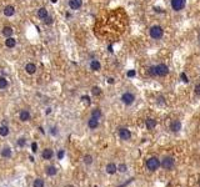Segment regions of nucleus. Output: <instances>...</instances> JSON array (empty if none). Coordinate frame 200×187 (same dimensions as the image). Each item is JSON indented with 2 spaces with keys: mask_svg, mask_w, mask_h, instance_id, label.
I'll return each instance as SVG.
<instances>
[{
  "mask_svg": "<svg viewBox=\"0 0 200 187\" xmlns=\"http://www.w3.org/2000/svg\"><path fill=\"white\" fill-rule=\"evenodd\" d=\"M9 135V127L7 125H2L0 126V136H8Z\"/></svg>",
  "mask_w": 200,
  "mask_h": 187,
  "instance_id": "obj_21",
  "label": "nucleus"
},
{
  "mask_svg": "<svg viewBox=\"0 0 200 187\" xmlns=\"http://www.w3.org/2000/svg\"><path fill=\"white\" fill-rule=\"evenodd\" d=\"M160 167H163L166 171H171L175 167V158L173 156H165L160 161Z\"/></svg>",
  "mask_w": 200,
  "mask_h": 187,
  "instance_id": "obj_3",
  "label": "nucleus"
},
{
  "mask_svg": "<svg viewBox=\"0 0 200 187\" xmlns=\"http://www.w3.org/2000/svg\"><path fill=\"white\" fill-rule=\"evenodd\" d=\"M3 35H4V36H7V38H10V36L13 35V29H12V28H9V26L4 28V29H3Z\"/></svg>",
  "mask_w": 200,
  "mask_h": 187,
  "instance_id": "obj_26",
  "label": "nucleus"
},
{
  "mask_svg": "<svg viewBox=\"0 0 200 187\" xmlns=\"http://www.w3.org/2000/svg\"><path fill=\"white\" fill-rule=\"evenodd\" d=\"M25 142H26V140H25L24 137H20V139L18 140V145H19L20 147H24V146H25Z\"/></svg>",
  "mask_w": 200,
  "mask_h": 187,
  "instance_id": "obj_35",
  "label": "nucleus"
},
{
  "mask_svg": "<svg viewBox=\"0 0 200 187\" xmlns=\"http://www.w3.org/2000/svg\"><path fill=\"white\" fill-rule=\"evenodd\" d=\"M118 135H119L120 140H123V141H129L131 139V131L126 127H120L118 131Z\"/></svg>",
  "mask_w": 200,
  "mask_h": 187,
  "instance_id": "obj_7",
  "label": "nucleus"
},
{
  "mask_svg": "<svg viewBox=\"0 0 200 187\" xmlns=\"http://www.w3.org/2000/svg\"><path fill=\"white\" fill-rule=\"evenodd\" d=\"M198 43L200 44V34H199V36H198Z\"/></svg>",
  "mask_w": 200,
  "mask_h": 187,
  "instance_id": "obj_44",
  "label": "nucleus"
},
{
  "mask_svg": "<svg viewBox=\"0 0 200 187\" xmlns=\"http://www.w3.org/2000/svg\"><path fill=\"white\" fill-rule=\"evenodd\" d=\"M50 132H51V135H56V134H58V132H56V129H55V127H54V129H51V131H50Z\"/></svg>",
  "mask_w": 200,
  "mask_h": 187,
  "instance_id": "obj_41",
  "label": "nucleus"
},
{
  "mask_svg": "<svg viewBox=\"0 0 200 187\" xmlns=\"http://www.w3.org/2000/svg\"><path fill=\"white\" fill-rule=\"evenodd\" d=\"M88 127H89L90 130L98 129V127H99V120L95 119V117H90V119L88 120Z\"/></svg>",
  "mask_w": 200,
  "mask_h": 187,
  "instance_id": "obj_12",
  "label": "nucleus"
},
{
  "mask_svg": "<svg viewBox=\"0 0 200 187\" xmlns=\"http://www.w3.org/2000/svg\"><path fill=\"white\" fill-rule=\"evenodd\" d=\"M3 13H4V15H5V16L10 18V16H13V15L15 14V8H14L13 5H8V7H5V8H4Z\"/></svg>",
  "mask_w": 200,
  "mask_h": 187,
  "instance_id": "obj_13",
  "label": "nucleus"
},
{
  "mask_svg": "<svg viewBox=\"0 0 200 187\" xmlns=\"http://www.w3.org/2000/svg\"><path fill=\"white\" fill-rule=\"evenodd\" d=\"M53 156H54V152H53L51 148H45L41 153V157L44 160H50V158H53Z\"/></svg>",
  "mask_w": 200,
  "mask_h": 187,
  "instance_id": "obj_14",
  "label": "nucleus"
},
{
  "mask_svg": "<svg viewBox=\"0 0 200 187\" xmlns=\"http://www.w3.org/2000/svg\"><path fill=\"white\" fill-rule=\"evenodd\" d=\"M194 92H195L196 96H200V82L195 84V86H194Z\"/></svg>",
  "mask_w": 200,
  "mask_h": 187,
  "instance_id": "obj_33",
  "label": "nucleus"
},
{
  "mask_svg": "<svg viewBox=\"0 0 200 187\" xmlns=\"http://www.w3.org/2000/svg\"><path fill=\"white\" fill-rule=\"evenodd\" d=\"M90 69L93 70V71H99L100 69H102V64H100L98 60H91L90 61Z\"/></svg>",
  "mask_w": 200,
  "mask_h": 187,
  "instance_id": "obj_15",
  "label": "nucleus"
},
{
  "mask_svg": "<svg viewBox=\"0 0 200 187\" xmlns=\"http://www.w3.org/2000/svg\"><path fill=\"white\" fill-rule=\"evenodd\" d=\"M64 155H65V152H64V150H60V151L58 152V158H59V160H61V158L64 157Z\"/></svg>",
  "mask_w": 200,
  "mask_h": 187,
  "instance_id": "obj_38",
  "label": "nucleus"
},
{
  "mask_svg": "<svg viewBox=\"0 0 200 187\" xmlns=\"http://www.w3.org/2000/svg\"><path fill=\"white\" fill-rule=\"evenodd\" d=\"M126 76H128L129 79H133V77H135V76H136V70H134V69L129 70V71L126 72Z\"/></svg>",
  "mask_w": 200,
  "mask_h": 187,
  "instance_id": "obj_32",
  "label": "nucleus"
},
{
  "mask_svg": "<svg viewBox=\"0 0 200 187\" xmlns=\"http://www.w3.org/2000/svg\"><path fill=\"white\" fill-rule=\"evenodd\" d=\"M91 94L94 96H99L100 94H102V89H100L99 86H93L91 87Z\"/></svg>",
  "mask_w": 200,
  "mask_h": 187,
  "instance_id": "obj_27",
  "label": "nucleus"
},
{
  "mask_svg": "<svg viewBox=\"0 0 200 187\" xmlns=\"http://www.w3.org/2000/svg\"><path fill=\"white\" fill-rule=\"evenodd\" d=\"M115 82V79L114 77H109L108 79V84H114Z\"/></svg>",
  "mask_w": 200,
  "mask_h": 187,
  "instance_id": "obj_40",
  "label": "nucleus"
},
{
  "mask_svg": "<svg viewBox=\"0 0 200 187\" xmlns=\"http://www.w3.org/2000/svg\"><path fill=\"white\" fill-rule=\"evenodd\" d=\"M160 167V160L156 157V156H153V157H149L146 161H145V168L149 171V172H155L158 171Z\"/></svg>",
  "mask_w": 200,
  "mask_h": 187,
  "instance_id": "obj_1",
  "label": "nucleus"
},
{
  "mask_svg": "<svg viewBox=\"0 0 200 187\" xmlns=\"http://www.w3.org/2000/svg\"><path fill=\"white\" fill-rule=\"evenodd\" d=\"M93 161H94V158H93V156L91 155H85L84 157H83V162L85 163V165H91L93 163Z\"/></svg>",
  "mask_w": 200,
  "mask_h": 187,
  "instance_id": "obj_23",
  "label": "nucleus"
},
{
  "mask_svg": "<svg viewBox=\"0 0 200 187\" xmlns=\"http://www.w3.org/2000/svg\"><path fill=\"white\" fill-rule=\"evenodd\" d=\"M120 100L125 106H130V105H133L135 103V95L131 91H125L120 96Z\"/></svg>",
  "mask_w": 200,
  "mask_h": 187,
  "instance_id": "obj_4",
  "label": "nucleus"
},
{
  "mask_svg": "<svg viewBox=\"0 0 200 187\" xmlns=\"http://www.w3.org/2000/svg\"><path fill=\"white\" fill-rule=\"evenodd\" d=\"M83 7V0H69V8L71 10H78Z\"/></svg>",
  "mask_w": 200,
  "mask_h": 187,
  "instance_id": "obj_9",
  "label": "nucleus"
},
{
  "mask_svg": "<svg viewBox=\"0 0 200 187\" xmlns=\"http://www.w3.org/2000/svg\"><path fill=\"white\" fill-rule=\"evenodd\" d=\"M128 171V166L125 165V163H120L119 166H118V172H120V173H125Z\"/></svg>",
  "mask_w": 200,
  "mask_h": 187,
  "instance_id": "obj_30",
  "label": "nucleus"
},
{
  "mask_svg": "<svg viewBox=\"0 0 200 187\" xmlns=\"http://www.w3.org/2000/svg\"><path fill=\"white\" fill-rule=\"evenodd\" d=\"M149 36H150L153 40H160V39H163V36H164V29H163V26H160V25H153V26L149 29Z\"/></svg>",
  "mask_w": 200,
  "mask_h": 187,
  "instance_id": "obj_2",
  "label": "nucleus"
},
{
  "mask_svg": "<svg viewBox=\"0 0 200 187\" xmlns=\"http://www.w3.org/2000/svg\"><path fill=\"white\" fill-rule=\"evenodd\" d=\"M5 45L8 46V48H10V49H13L15 45H17V40L14 39V38H7V40H5Z\"/></svg>",
  "mask_w": 200,
  "mask_h": 187,
  "instance_id": "obj_19",
  "label": "nucleus"
},
{
  "mask_svg": "<svg viewBox=\"0 0 200 187\" xmlns=\"http://www.w3.org/2000/svg\"><path fill=\"white\" fill-rule=\"evenodd\" d=\"M186 7V0H170V8L173 11H181Z\"/></svg>",
  "mask_w": 200,
  "mask_h": 187,
  "instance_id": "obj_5",
  "label": "nucleus"
},
{
  "mask_svg": "<svg viewBox=\"0 0 200 187\" xmlns=\"http://www.w3.org/2000/svg\"><path fill=\"white\" fill-rule=\"evenodd\" d=\"M180 80H181V82H184V84H189V76L186 75V72H181L180 74Z\"/></svg>",
  "mask_w": 200,
  "mask_h": 187,
  "instance_id": "obj_29",
  "label": "nucleus"
},
{
  "mask_svg": "<svg viewBox=\"0 0 200 187\" xmlns=\"http://www.w3.org/2000/svg\"><path fill=\"white\" fill-rule=\"evenodd\" d=\"M91 117H95V119L100 120V119L103 117V112H102V110H100V109H94V110L91 111Z\"/></svg>",
  "mask_w": 200,
  "mask_h": 187,
  "instance_id": "obj_17",
  "label": "nucleus"
},
{
  "mask_svg": "<svg viewBox=\"0 0 200 187\" xmlns=\"http://www.w3.org/2000/svg\"><path fill=\"white\" fill-rule=\"evenodd\" d=\"M53 21H54V20H53V18H51V16H48V18H45V19H44V23H45L46 25L53 24Z\"/></svg>",
  "mask_w": 200,
  "mask_h": 187,
  "instance_id": "obj_36",
  "label": "nucleus"
},
{
  "mask_svg": "<svg viewBox=\"0 0 200 187\" xmlns=\"http://www.w3.org/2000/svg\"><path fill=\"white\" fill-rule=\"evenodd\" d=\"M50 2H51V3H53V4H55V3H56V2H58V0H50Z\"/></svg>",
  "mask_w": 200,
  "mask_h": 187,
  "instance_id": "obj_43",
  "label": "nucleus"
},
{
  "mask_svg": "<svg viewBox=\"0 0 200 187\" xmlns=\"http://www.w3.org/2000/svg\"><path fill=\"white\" fill-rule=\"evenodd\" d=\"M56 168L54 167V166H49V167H46V175L48 176H55L56 175Z\"/></svg>",
  "mask_w": 200,
  "mask_h": 187,
  "instance_id": "obj_24",
  "label": "nucleus"
},
{
  "mask_svg": "<svg viewBox=\"0 0 200 187\" xmlns=\"http://www.w3.org/2000/svg\"><path fill=\"white\" fill-rule=\"evenodd\" d=\"M108 49H109V52H113V51H114V50H113V45H109Z\"/></svg>",
  "mask_w": 200,
  "mask_h": 187,
  "instance_id": "obj_42",
  "label": "nucleus"
},
{
  "mask_svg": "<svg viewBox=\"0 0 200 187\" xmlns=\"http://www.w3.org/2000/svg\"><path fill=\"white\" fill-rule=\"evenodd\" d=\"M19 117H20V120H21V121H28V120H30V114H29V111L23 110V111L20 112Z\"/></svg>",
  "mask_w": 200,
  "mask_h": 187,
  "instance_id": "obj_20",
  "label": "nucleus"
},
{
  "mask_svg": "<svg viewBox=\"0 0 200 187\" xmlns=\"http://www.w3.org/2000/svg\"><path fill=\"white\" fill-rule=\"evenodd\" d=\"M181 127H183V125H181V121H180V120H173V121L170 122V125H169V130H170L173 134L179 132V131L181 130Z\"/></svg>",
  "mask_w": 200,
  "mask_h": 187,
  "instance_id": "obj_8",
  "label": "nucleus"
},
{
  "mask_svg": "<svg viewBox=\"0 0 200 187\" xmlns=\"http://www.w3.org/2000/svg\"><path fill=\"white\" fill-rule=\"evenodd\" d=\"M156 104H158V105H160V106L165 105V104H166V100H165V98H164L163 95H159V96L156 98Z\"/></svg>",
  "mask_w": 200,
  "mask_h": 187,
  "instance_id": "obj_28",
  "label": "nucleus"
},
{
  "mask_svg": "<svg viewBox=\"0 0 200 187\" xmlns=\"http://www.w3.org/2000/svg\"><path fill=\"white\" fill-rule=\"evenodd\" d=\"M153 10H154L155 13H158V14H165V9H163V8H160V7H154Z\"/></svg>",
  "mask_w": 200,
  "mask_h": 187,
  "instance_id": "obj_34",
  "label": "nucleus"
},
{
  "mask_svg": "<svg viewBox=\"0 0 200 187\" xmlns=\"http://www.w3.org/2000/svg\"><path fill=\"white\" fill-rule=\"evenodd\" d=\"M156 69V77H165L166 75H169V66L164 62H160L158 65H155Z\"/></svg>",
  "mask_w": 200,
  "mask_h": 187,
  "instance_id": "obj_6",
  "label": "nucleus"
},
{
  "mask_svg": "<svg viewBox=\"0 0 200 187\" xmlns=\"http://www.w3.org/2000/svg\"><path fill=\"white\" fill-rule=\"evenodd\" d=\"M156 125H158V121L155 119H153V117H148L145 120V126H146L148 130H154L156 127Z\"/></svg>",
  "mask_w": 200,
  "mask_h": 187,
  "instance_id": "obj_11",
  "label": "nucleus"
},
{
  "mask_svg": "<svg viewBox=\"0 0 200 187\" xmlns=\"http://www.w3.org/2000/svg\"><path fill=\"white\" fill-rule=\"evenodd\" d=\"M25 70H26V72H28V74L33 75V74H35V71H36V66H35L34 64L29 62V64H26V66H25Z\"/></svg>",
  "mask_w": 200,
  "mask_h": 187,
  "instance_id": "obj_16",
  "label": "nucleus"
},
{
  "mask_svg": "<svg viewBox=\"0 0 200 187\" xmlns=\"http://www.w3.org/2000/svg\"><path fill=\"white\" fill-rule=\"evenodd\" d=\"M38 16H39L41 20H44L45 18L49 16V15H48V10H46L45 8H40V9L38 10Z\"/></svg>",
  "mask_w": 200,
  "mask_h": 187,
  "instance_id": "obj_18",
  "label": "nucleus"
},
{
  "mask_svg": "<svg viewBox=\"0 0 200 187\" xmlns=\"http://www.w3.org/2000/svg\"><path fill=\"white\" fill-rule=\"evenodd\" d=\"M81 100H83V101H85V103H86V105H90V98H89V96L84 95V96H81Z\"/></svg>",
  "mask_w": 200,
  "mask_h": 187,
  "instance_id": "obj_37",
  "label": "nucleus"
},
{
  "mask_svg": "<svg viewBox=\"0 0 200 187\" xmlns=\"http://www.w3.org/2000/svg\"><path fill=\"white\" fill-rule=\"evenodd\" d=\"M38 145H36V142H33V145H31V150H33V152H36L38 150Z\"/></svg>",
  "mask_w": 200,
  "mask_h": 187,
  "instance_id": "obj_39",
  "label": "nucleus"
},
{
  "mask_svg": "<svg viewBox=\"0 0 200 187\" xmlns=\"http://www.w3.org/2000/svg\"><path fill=\"white\" fill-rule=\"evenodd\" d=\"M2 156L5 157V158H9V157L12 156V150H10V147H4V148L2 150Z\"/></svg>",
  "mask_w": 200,
  "mask_h": 187,
  "instance_id": "obj_22",
  "label": "nucleus"
},
{
  "mask_svg": "<svg viewBox=\"0 0 200 187\" xmlns=\"http://www.w3.org/2000/svg\"><path fill=\"white\" fill-rule=\"evenodd\" d=\"M8 87V80L5 77H0V89H7Z\"/></svg>",
  "mask_w": 200,
  "mask_h": 187,
  "instance_id": "obj_31",
  "label": "nucleus"
},
{
  "mask_svg": "<svg viewBox=\"0 0 200 187\" xmlns=\"http://www.w3.org/2000/svg\"><path fill=\"white\" fill-rule=\"evenodd\" d=\"M105 171H107L108 175H115L118 172V166L114 162H109L105 167Z\"/></svg>",
  "mask_w": 200,
  "mask_h": 187,
  "instance_id": "obj_10",
  "label": "nucleus"
},
{
  "mask_svg": "<svg viewBox=\"0 0 200 187\" xmlns=\"http://www.w3.org/2000/svg\"><path fill=\"white\" fill-rule=\"evenodd\" d=\"M33 186L34 187H44L45 186V182L43 178H36L34 182H33Z\"/></svg>",
  "mask_w": 200,
  "mask_h": 187,
  "instance_id": "obj_25",
  "label": "nucleus"
}]
</instances>
